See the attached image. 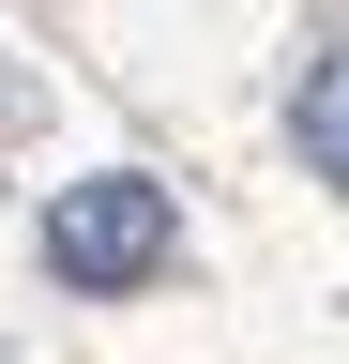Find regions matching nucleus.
I'll use <instances>...</instances> for the list:
<instances>
[{
  "instance_id": "f257e3e1",
  "label": "nucleus",
  "mask_w": 349,
  "mask_h": 364,
  "mask_svg": "<svg viewBox=\"0 0 349 364\" xmlns=\"http://www.w3.org/2000/svg\"><path fill=\"white\" fill-rule=\"evenodd\" d=\"M183 258V213H167L152 167H92L46 198V273L61 289H152V273Z\"/></svg>"
},
{
  "instance_id": "f03ea898",
  "label": "nucleus",
  "mask_w": 349,
  "mask_h": 364,
  "mask_svg": "<svg viewBox=\"0 0 349 364\" xmlns=\"http://www.w3.org/2000/svg\"><path fill=\"white\" fill-rule=\"evenodd\" d=\"M289 152H304V167L349 198V46H319V61L289 76Z\"/></svg>"
}]
</instances>
